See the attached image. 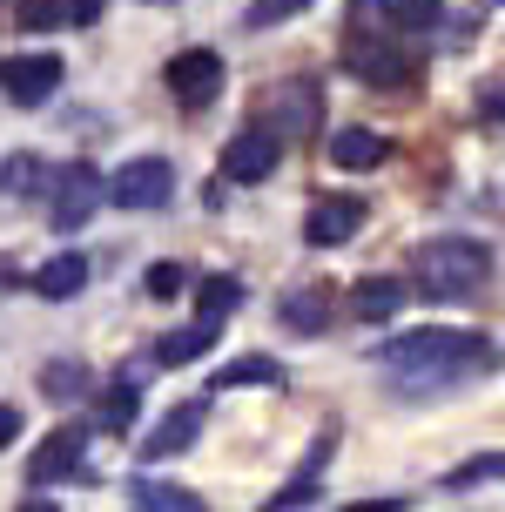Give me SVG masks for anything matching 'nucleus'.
<instances>
[{"instance_id":"1","label":"nucleus","mask_w":505,"mask_h":512,"mask_svg":"<svg viewBox=\"0 0 505 512\" xmlns=\"http://www.w3.org/2000/svg\"><path fill=\"white\" fill-rule=\"evenodd\" d=\"M378 364L404 384H445L452 371H485L492 364V344L472 331H438V324H418V331H398L378 351Z\"/></svg>"},{"instance_id":"2","label":"nucleus","mask_w":505,"mask_h":512,"mask_svg":"<svg viewBox=\"0 0 505 512\" xmlns=\"http://www.w3.org/2000/svg\"><path fill=\"white\" fill-rule=\"evenodd\" d=\"M485 277H492V250H485L479 236H431L425 250L411 256V283L425 290L431 304H458Z\"/></svg>"},{"instance_id":"3","label":"nucleus","mask_w":505,"mask_h":512,"mask_svg":"<svg viewBox=\"0 0 505 512\" xmlns=\"http://www.w3.org/2000/svg\"><path fill=\"white\" fill-rule=\"evenodd\" d=\"M169 196H176V162L169 155H128L122 169H115V182H108V203L128 209V216H149Z\"/></svg>"},{"instance_id":"4","label":"nucleus","mask_w":505,"mask_h":512,"mask_svg":"<svg viewBox=\"0 0 505 512\" xmlns=\"http://www.w3.org/2000/svg\"><path fill=\"white\" fill-rule=\"evenodd\" d=\"M81 459H88V425H54L34 452H27V479L34 486H61V479H75Z\"/></svg>"},{"instance_id":"5","label":"nucleus","mask_w":505,"mask_h":512,"mask_svg":"<svg viewBox=\"0 0 505 512\" xmlns=\"http://www.w3.org/2000/svg\"><path fill=\"white\" fill-rule=\"evenodd\" d=\"M169 95H176L182 108H209L223 95V54L216 48H182L176 61H169Z\"/></svg>"},{"instance_id":"6","label":"nucleus","mask_w":505,"mask_h":512,"mask_svg":"<svg viewBox=\"0 0 505 512\" xmlns=\"http://www.w3.org/2000/svg\"><path fill=\"white\" fill-rule=\"evenodd\" d=\"M61 54H14L7 68H0V88L14 95L21 108H41V102H54V88H61Z\"/></svg>"},{"instance_id":"7","label":"nucleus","mask_w":505,"mask_h":512,"mask_svg":"<svg viewBox=\"0 0 505 512\" xmlns=\"http://www.w3.org/2000/svg\"><path fill=\"white\" fill-rule=\"evenodd\" d=\"M364 230V203L357 196H317L310 216H303V236L317 243V250H337V243H351Z\"/></svg>"},{"instance_id":"8","label":"nucleus","mask_w":505,"mask_h":512,"mask_svg":"<svg viewBox=\"0 0 505 512\" xmlns=\"http://www.w3.org/2000/svg\"><path fill=\"white\" fill-rule=\"evenodd\" d=\"M277 162H283L277 135L250 128V135H236V142L223 149V176L229 182H270V176H277Z\"/></svg>"},{"instance_id":"9","label":"nucleus","mask_w":505,"mask_h":512,"mask_svg":"<svg viewBox=\"0 0 505 512\" xmlns=\"http://www.w3.org/2000/svg\"><path fill=\"white\" fill-rule=\"evenodd\" d=\"M101 209V176L88 169V162H75L68 176H61V196H54V230L61 236H75L88 216Z\"/></svg>"},{"instance_id":"10","label":"nucleus","mask_w":505,"mask_h":512,"mask_svg":"<svg viewBox=\"0 0 505 512\" xmlns=\"http://www.w3.org/2000/svg\"><path fill=\"white\" fill-rule=\"evenodd\" d=\"M202 432V405H176L162 411V425L155 432H142V459H176V452H189Z\"/></svg>"},{"instance_id":"11","label":"nucleus","mask_w":505,"mask_h":512,"mask_svg":"<svg viewBox=\"0 0 505 512\" xmlns=\"http://www.w3.org/2000/svg\"><path fill=\"white\" fill-rule=\"evenodd\" d=\"M344 310L364 317V324H391V317L404 310V283L398 277H357L351 297H344Z\"/></svg>"},{"instance_id":"12","label":"nucleus","mask_w":505,"mask_h":512,"mask_svg":"<svg viewBox=\"0 0 505 512\" xmlns=\"http://www.w3.org/2000/svg\"><path fill=\"white\" fill-rule=\"evenodd\" d=\"M128 506L135 512H209L189 486H176V479H149V472L128 479Z\"/></svg>"},{"instance_id":"13","label":"nucleus","mask_w":505,"mask_h":512,"mask_svg":"<svg viewBox=\"0 0 505 512\" xmlns=\"http://www.w3.org/2000/svg\"><path fill=\"white\" fill-rule=\"evenodd\" d=\"M34 290H41L48 304H68V297H81V290H88V256H81V250L48 256V263L34 270Z\"/></svg>"},{"instance_id":"14","label":"nucleus","mask_w":505,"mask_h":512,"mask_svg":"<svg viewBox=\"0 0 505 512\" xmlns=\"http://www.w3.org/2000/svg\"><path fill=\"white\" fill-rule=\"evenodd\" d=\"M384 155H391V142H384L378 128H337V135H330V162H337V169H357V176H364V169H378Z\"/></svg>"},{"instance_id":"15","label":"nucleus","mask_w":505,"mask_h":512,"mask_svg":"<svg viewBox=\"0 0 505 512\" xmlns=\"http://www.w3.org/2000/svg\"><path fill=\"white\" fill-rule=\"evenodd\" d=\"M209 384H216V391H243V384H283V364L263 358V351H250V358H229L223 371H209Z\"/></svg>"},{"instance_id":"16","label":"nucleus","mask_w":505,"mask_h":512,"mask_svg":"<svg viewBox=\"0 0 505 512\" xmlns=\"http://www.w3.org/2000/svg\"><path fill=\"white\" fill-rule=\"evenodd\" d=\"M283 324L297 337H324V324H330V290H290L283 297Z\"/></svg>"},{"instance_id":"17","label":"nucleus","mask_w":505,"mask_h":512,"mask_svg":"<svg viewBox=\"0 0 505 512\" xmlns=\"http://www.w3.org/2000/svg\"><path fill=\"white\" fill-rule=\"evenodd\" d=\"M236 304H243V283H236V277H202L196 283V317H202V324H216V331H223V317Z\"/></svg>"},{"instance_id":"18","label":"nucleus","mask_w":505,"mask_h":512,"mask_svg":"<svg viewBox=\"0 0 505 512\" xmlns=\"http://www.w3.org/2000/svg\"><path fill=\"white\" fill-rule=\"evenodd\" d=\"M135 411H142V384H108V391H101V411H95V425L101 432H128V425H135Z\"/></svg>"},{"instance_id":"19","label":"nucleus","mask_w":505,"mask_h":512,"mask_svg":"<svg viewBox=\"0 0 505 512\" xmlns=\"http://www.w3.org/2000/svg\"><path fill=\"white\" fill-rule=\"evenodd\" d=\"M209 344H216V324H189V331H169L162 344H155V364H196Z\"/></svg>"},{"instance_id":"20","label":"nucleus","mask_w":505,"mask_h":512,"mask_svg":"<svg viewBox=\"0 0 505 512\" xmlns=\"http://www.w3.org/2000/svg\"><path fill=\"white\" fill-rule=\"evenodd\" d=\"M351 68L364 81H398L404 75V54L391 48V41H357V48H351Z\"/></svg>"},{"instance_id":"21","label":"nucleus","mask_w":505,"mask_h":512,"mask_svg":"<svg viewBox=\"0 0 505 512\" xmlns=\"http://www.w3.org/2000/svg\"><path fill=\"white\" fill-rule=\"evenodd\" d=\"M0 189H7V196L48 189V162H41V155H7V162H0Z\"/></svg>"},{"instance_id":"22","label":"nucleus","mask_w":505,"mask_h":512,"mask_svg":"<svg viewBox=\"0 0 505 512\" xmlns=\"http://www.w3.org/2000/svg\"><path fill=\"white\" fill-rule=\"evenodd\" d=\"M485 479H505V452H479V459H465L445 472V492H472L485 486Z\"/></svg>"},{"instance_id":"23","label":"nucleus","mask_w":505,"mask_h":512,"mask_svg":"<svg viewBox=\"0 0 505 512\" xmlns=\"http://www.w3.org/2000/svg\"><path fill=\"white\" fill-rule=\"evenodd\" d=\"M378 14H391V27H438L445 21L438 0H378Z\"/></svg>"},{"instance_id":"24","label":"nucleus","mask_w":505,"mask_h":512,"mask_svg":"<svg viewBox=\"0 0 505 512\" xmlns=\"http://www.w3.org/2000/svg\"><path fill=\"white\" fill-rule=\"evenodd\" d=\"M48 398H68V391H88V371L81 364H48V378H41Z\"/></svg>"},{"instance_id":"25","label":"nucleus","mask_w":505,"mask_h":512,"mask_svg":"<svg viewBox=\"0 0 505 512\" xmlns=\"http://www.w3.org/2000/svg\"><path fill=\"white\" fill-rule=\"evenodd\" d=\"M182 283H189V270H182V263H155V270H149V297H176Z\"/></svg>"},{"instance_id":"26","label":"nucleus","mask_w":505,"mask_h":512,"mask_svg":"<svg viewBox=\"0 0 505 512\" xmlns=\"http://www.w3.org/2000/svg\"><path fill=\"white\" fill-rule=\"evenodd\" d=\"M310 499H317V479H297V486H283L263 512H297V506H310Z\"/></svg>"},{"instance_id":"27","label":"nucleus","mask_w":505,"mask_h":512,"mask_svg":"<svg viewBox=\"0 0 505 512\" xmlns=\"http://www.w3.org/2000/svg\"><path fill=\"white\" fill-rule=\"evenodd\" d=\"M101 7H108V0H54V14H61L68 27H88V21H101Z\"/></svg>"},{"instance_id":"28","label":"nucleus","mask_w":505,"mask_h":512,"mask_svg":"<svg viewBox=\"0 0 505 512\" xmlns=\"http://www.w3.org/2000/svg\"><path fill=\"white\" fill-rule=\"evenodd\" d=\"M303 7H310V0H256L250 21H256V27H270V21H283V14H303Z\"/></svg>"},{"instance_id":"29","label":"nucleus","mask_w":505,"mask_h":512,"mask_svg":"<svg viewBox=\"0 0 505 512\" xmlns=\"http://www.w3.org/2000/svg\"><path fill=\"white\" fill-rule=\"evenodd\" d=\"M21 27H61L54 0H21Z\"/></svg>"},{"instance_id":"30","label":"nucleus","mask_w":505,"mask_h":512,"mask_svg":"<svg viewBox=\"0 0 505 512\" xmlns=\"http://www.w3.org/2000/svg\"><path fill=\"white\" fill-rule=\"evenodd\" d=\"M14 438H21V411L0 405V445H14Z\"/></svg>"},{"instance_id":"31","label":"nucleus","mask_w":505,"mask_h":512,"mask_svg":"<svg viewBox=\"0 0 505 512\" xmlns=\"http://www.w3.org/2000/svg\"><path fill=\"white\" fill-rule=\"evenodd\" d=\"M344 512H404V499H357V506H344Z\"/></svg>"},{"instance_id":"32","label":"nucleus","mask_w":505,"mask_h":512,"mask_svg":"<svg viewBox=\"0 0 505 512\" xmlns=\"http://www.w3.org/2000/svg\"><path fill=\"white\" fill-rule=\"evenodd\" d=\"M21 512H61V506H54V499H27Z\"/></svg>"}]
</instances>
